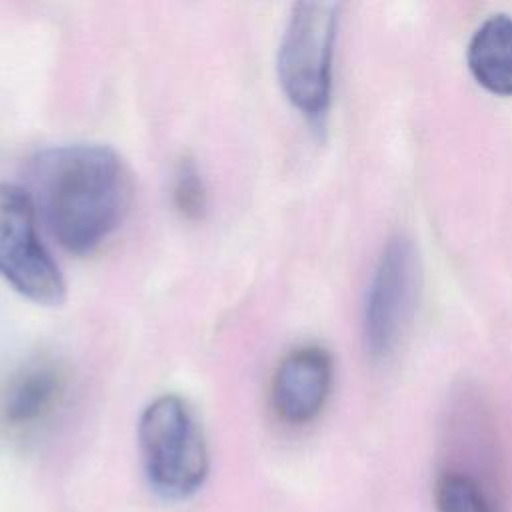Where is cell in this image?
Wrapping results in <instances>:
<instances>
[{"instance_id": "obj_1", "label": "cell", "mask_w": 512, "mask_h": 512, "mask_svg": "<svg viewBox=\"0 0 512 512\" xmlns=\"http://www.w3.org/2000/svg\"><path fill=\"white\" fill-rule=\"evenodd\" d=\"M28 196L38 220L70 254L96 252L128 216L134 182L122 156L96 142L38 152L28 166Z\"/></svg>"}, {"instance_id": "obj_2", "label": "cell", "mask_w": 512, "mask_h": 512, "mask_svg": "<svg viewBox=\"0 0 512 512\" xmlns=\"http://www.w3.org/2000/svg\"><path fill=\"white\" fill-rule=\"evenodd\" d=\"M338 24V2H296L278 44L280 88L292 108L314 128L324 126L330 110Z\"/></svg>"}, {"instance_id": "obj_3", "label": "cell", "mask_w": 512, "mask_h": 512, "mask_svg": "<svg viewBox=\"0 0 512 512\" xmlns=\"http://www.w3.org/2000/svg\"><path fill=\"white\" fill-rule=\"evenodd\" d=\"M138 448L148 484L168 500H186L206 482L208 444L190 404L162 394L146 404L138 420Z\"/></svg>"}, {"instance_id": "obj_4", "label": "cell", "mask_w": 512, "mask_h": 512, "mask_svg": "<svg viewBox=\"0 0 512 512\" xmlns=\"http://www.w3.org/2000/svg\"><path fill=\"white\" fill-rule=\"evenodd\" d=\"M422 290V262L412 238L392 236L372 270L364 308L362 338L374 362H386L396 354L408 334Z\"/></svg>"}, {"instance_id": "obj_5", "label": "cell", "mask_w": 512, "mask_h": 512, "mask_svg": "<svg viewBox=\"0 0 512 512\" xmlns=\"http://www.w3.org/2000/svg\"><path fill=\"white\" fill-rule=\"evenodd\" d=\"M0 278L40 306L66 298L62 270L40 238L38 214L26 190L0 182Z\"/></svg>"}, {"instance_id": "obj_6", "label": "cell", "mask_w": 512, "mask_h": 512, "mask_svg": "<svg viewBox=\"0 0 512 512\" xmlns=\"http://www.w3.org/2000/svg\"><path fill=\"white\" fill-rule=\"evenodd\" d=\"M68 392V370L52 356H34L16 366L0 386V432L32 438L58 414Z\"/></svg>"}, {"instance_id": "obj_7", "label": "cell", "mask_w": 512, "mask_h": 512, "mask_svg": "<svg viewBox=\"0 0 512 512\" xmlns=\"http://www.w3.org/2000/svg\"><path fill=\"white\" fill-rule=\"evenodd\" d=\"M334 362L330 352L318 344L292 348L278 364L270 402L276 416L292 426L312 422L326 406L332 390Z\"/></svg>"}, {"instance_id": "obj_8", "label": "cell", "mask_w": 512, "mask_h": 512, "mask_svg": "<svg viewBox=\"0 0 512 512\" xmlns=\"http://www.w3.org/2000/svg\"><path fill=\"white\" fill-rule=\"evenodd\" d=\"M466 62L474 80L496 96H512V16L492 14L472 34Z\"/></svg>"}, {"instance_id": "obj_9", "label": "cell", "mask_w": 512, "mask_h": 512, "mask_svg": "<svg viewBox=\"0 0 512 512\" xmlns=\"http://www.w3.org/2000/svg\"><path fill=\"white\" fill-rule=\"evenodd\" d=\"M438 512H498L494 492L462 466H446L434 484Z\"/></svg>"}, {"instance_id": "obj_10", "label": "cell", "mask_w": 512, "mask_h": 512, "mask_svg": "<svg viewBox=\"0 0 512 512\" xmlns=\"http://www.w3.org/2000/svg\"><path fill=\"white\" fill-rule=\"evenodd\" d=\"M172 202L176 210L190 220H196L206 210V186L194 160L182 158L172 174Z\"/></svg>"}]
</instances>
